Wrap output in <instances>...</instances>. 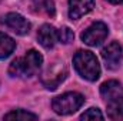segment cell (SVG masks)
I'll list each match as a JSON object with an SVG mask.
<instances>
[{
  "mask_svg": "<svg viewBox=\"0 0 123 121\" xmlns=\"http://www.w3.org/2000/svg\"><path fill=\"white\" fill-rule=\"evenodd\" d=\"M42 63V54L36 50H29L25 57L13 60L9 67V74L12 77H31L40 70Z\"/></svg>",
  "mask_w": 123,
  "mask_h": 121,
  "instance_id": "6da1fadb",
  "label": "cell"
},
{
  "mask_svg": "<svg viewBox=\"0 0 123 121\" xmlns=\"http://www.w3.org/2000/svg\"><path fill=\"white\" fill-rule=\"evenodd\" d=\"M76 71L87 81H96L100 77V64L92 51L79 50L73 57Z\"/></svg>",
  "mask_w": 123,
  "mask_h": 121,
  "instance_id": "7a4b0ae2",
  "label": "cell"
},
{
  "mask_svg": "<svg viewBox=\"0 0 123 121\" xmlns=\"http://www.w3.org/2000/svg\"><path fill=\"white\" fill-rule=\"evenodd\" d=\"M85 103V97L79 93H66L56 97L52 103V107L56 114L59 116H69L76 113Z\"/></svg>",
  "mask_w": 123,
  "mask_h": 121,
  "instance_id": "3957f363",
  "label": "cell"
},
{
  "mask_svg": "<svg viewBox=\"0 0 123 121\" xmlns=\"http://www.w3.org/2000/svg\"><path fill=\"white\" fill-rule=\"evenodd\" d=\"M107 34H109L107 26L102 22H96L82 33V40L85 44L94 47V46H99L102 41H105Z\"/></svg>",
  "mask_w": 123,
  "mask_h": 121,
  "instance_id": "277c9868",
  "label": "cell"
},
{
  "mask_svg": "<svg viewBox=\"0 0 123 121\" xmlns=\"http://www.w3.org/2000/svg\"><path fill=\"white\" fill-rule=\"evenodd\" d=\"M1 23L19 36H25L30 31V23L19 13H7L1 17Z\"/></svg>",
  "mask_w": 123,
  "mask_h": 121,
  "instance_id": "5b68a950",
  "label": "cell"
},
{
  "mask_svg": "<svg viewBox=\"0 0 123 121\" xmlns=\"http://www.w3.org/2000/svg\"><path fill=\"white\" fill-rule=\"evenodd\" d=\"M102 57L106 63V67L110 70H116L120 66L123 57V49L117 41H112L102 50Z\"/></svg>",
  "mask_w": 123,
  "mask_h": 121,
  "instance_id": "8992f818",
  "label": "cell"
},
{
  "mask_svg": "<svg viewBox=\"0 0 123 121\" xmlns=\"http://www.w3.org/2000/svg\"><path fill=\"white\" fill-rule=\"evenodd\" d=\"M66 74H67V71H66L64 67H52V68H49L47 71L43 73L42 83L46 88L56 90L57 86L66 78Z\"/></svg>",
  "mask_w": 123,
  "mask_h": 121,
  "instance_id": "52a82bcc",
  "label": "cell"
},
{
  "mask_svg": "<svg viewBox=\"0 0 123 121\" xmlns=\"http://www.w3.org/2000/svg\"><path fill=\"white\" fill-rule=\"evenodd\" d=\"M94 7V0H69V17L77 20L92 11Z\"/></svg>",
  "mask_w": 123,
  "mask_h": 121,
  "instance_id": "ba28073f",
  "label": "cell"
},
{
  "mask_svg": "<svg viewBox=\"0 0 123 121\" xmlns=\"http://www.w3.org/2000/svg\"><path fill=\"white\" fill-rule=\"evenodd\" d=\"M37 40H39V43H40L44 49L50 50V49L55 47L56 41H59V38H57V30H56L53 26H50V24H43V26L39 29Z\"/></svg>",
  "mask_w": 123,
  "mask_h": 121,
  "instance_id": "9c48e42d",
  "label": "cell"
},
{
  "mask_svg": "<svg viewBox=\"0 0 123 121\" xmlns=\"http://www.w3.org/2000/svg\"><path fill=\"white\" fill-rule=\"evenodd\" d=\"M100 95H102V98L106 100V103L110 101V100L122 97L123 95L122 84L119 81H116V80H109V81L103 83L102 87H100Z\"/></svg>",
  "mask_w": 123,
  "mask_h": 121,
  "instance_id": "30bf717a",
  "label": "cell"
},
{
  "mask_svg": "<svg viewBox=\"0 0 123 121\" xmlns=\"http://www.w3.org/2000/svg\"><path fill=\"white\" fill-rule=\"evenodd\" d=\"M107 117L112 120H123V95L107 101Z\"/></svg>",
  "mask_w": 123,
  "mask_h": 121,
  "instance_id": "8fae6325",
  "label": "cell"
},
{
  "mask_svg": "<svg viewBox=\"0 0 123 121\" xmlns=\"http://www.w3.org/2000/svg\"><path fill=\"white\" fill-rule=\"evenodd\" d=\"M14 49H16V41L10 36L0 33V60L7 59L14 51Z\"/></svg>",
  "mask_w": 123,
  "mask_h": 121,
  "instance_id": "7c38bea8",
  "label": "cell"
},
{
  "mask_svg": "<svg viewBox=\"0 0 123 121\" xmlns=\"http://www.w3.org/2000/svg\"><path fill=\"white\" fill-rule=\"evenodd\" d=\"M33 7L39 13H46L49 16H55V3L53 0H31Z\"/></svg>",
  "mask_w": 123,
  "mask_h": 121,
  "instance_id": "4fadbf2b",
  "label": "cell"
},
{
  "mask_svg": "<svg viewBox=\"0 0 123 121\" xmlns=\"http://www.w3.org/2000/svg\"><path fill=\"white\" fill-rule=\"evenodd\" d=\"M4 120H37V116L26 110H14L4 116Z\"/></svg>",
  "mask_w": 123,
  "mask_h": 121,
  "instance_id": "5bb4252c",
  "label": "cell"
},
{
  "mask_svg": "<svg viewBox=\"0 0 123 121\" xmlns=\"http://www.w3.org/2000/svg\"><path fill=\"white\" fill-rule=\"evenodd\" d=\"M57 38H59V41L63 43V44L72 43L73 38H74L73 30H72L70 27H62L60 30H57Z\"/></svg>",
  "mask_w": 123,
  "mask_h": 121,
  "instance_id": "9a60e30c",
  "label": "cell"
},
{
  "mask_svg": "<svg viewBox=\"0 0 123 121\" xmlns=\"http://www.w3.org/2000/svg\"><path fill=\"white\" fill-rule=\"evenodd\" d=\"M103 118H105L103 114H102L100 110L96 108V107H92V108L86 110V111L80 116V120H103Z\"/></svg>",
  "mask_w": 123,
  "mask_h": 121,
  "instance_id": "2e32d148",
  "label": "cell"
},
{
  "mask_svg": "<svg viewBox=\"0 0 123 121\" xmlns=\"http://www.w3.org/2000/svg\"><path fill=\"white\" fill-rule=\"evenodd\" d=\"M109 3H113V4H120V3H123V0H107Z\"/></svg>",
  "mask_w": 123,
  "mask_h": 121,
  "instance_id": "e0dca14e",
  "label": "cell"
}]
</instances>
